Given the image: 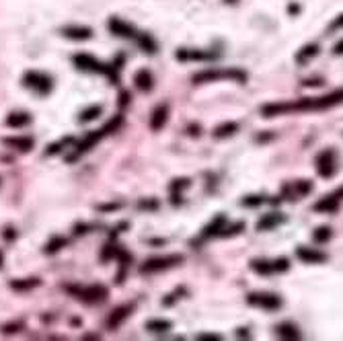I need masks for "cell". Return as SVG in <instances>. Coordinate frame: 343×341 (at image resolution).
I'll list each match as a JSON object with an SVG mask.
<instances>
[{"label":"cell","mask_w":343,"mask_h":341,"mask_svg":"<svg viewBox=\"0 0 343 341\" xmlns=\"http://www.w3.org/2000/svg\"><path fill=\"white\" fill-rule=\"evenodd\" d=\"M339 103H343V88H337L333 93L316 97V99H300V101H294V103H271V105H265L261 111L265 117H273L290 111H323Z\"/></svg>","instance_id":"6da1fadb"},{"label":"cell","mask_w":343,"mask_h":341,"mask_svg":"<svg viewBox=\"0 0 343 341\" xmlns=\"http://www.w3.org/2000/svg\"><path fill=\"white\" fill-rule=\"evenodd\" d=\"M66 292L72 294L76 300H83L86 304H101L109 296V290L101 284H90V286H66Z\"/></svg>","instance_id":"7a4b0ae2"},{"label":"cell","mask_w":343,"mask_h":341,"mask_svg":"<svg viewBox=\"0 0 343 341\" xmlns=\"http://www.w3.org/2000/svg\"><path fill=\"white\" fill-rule=\"evenodd\" d=\"M220 78H232V81H238V83H245L247 81V74L238 68H230V70H218V68H210V70H203V72H198L193 74V85H205V83H214V81H220Z\"/></svg>","instance_id":"3957f363"},{"label":"cell","mask_w":343,"mask_h":341,"mask_svg":"<svg viewBox=\"0 0 343 341\" xmlns=\"http://www.w3.org/2000/svg\"><path fill=\"white\" fill-rule=\"evenodd\" d=\"M23 85H25V88L35 90L37 95H50L54 88V78L39 70H27L23 74Z\"/></svg>","instance_id":"277c9868"},{"label":"cell","mask_w":343,"mask_h":341,"mask_svg":"<svg viewBox=\"0 0 343 341\" xmlns=\"http://www.w3.org/2000/svg\"><path fill=\"white\" fill-rule=\"evenodd\" d=\"M183 263V255H163V257H150L144 261V265L140 267L142 274H158Z\"/></svg>","instance_id":"5b68a950"},{"label":"cell","mask_w":343,"mask_h":341,"mask_svg":"<svg viewBox=\"0 0 343 341\" xmlns=\"http://www.w3.org/2000/svg\"><path fill=\"white\" fill-rule=\"evenodd\" d=\"M72 64L83 72H90V74H109V66H105L103 62H99L97 58H93L90 54H76L72 58Z\"/></svg>","instance_id":"8992f818"},{"label":"cell","mask_w":343,"mask_h":341,"mask_svg":"<svg viewBox=\"0 0 343 341\" xmlns=\"http://www.w3.org/2000/svg\"><path fill=\"white\" fill-rule=\"evenodd\" d=\"M316 170L323 179H331L337 173V154L333 148H327L316 156Z\"/></svg>","instance_id":"52a82bcc"},{"label":"cell","mask_w":343,"mask_h":341,"mask_svg":"<svg viewBox=\"0 0 343 341\" xmlns=\"http://www.w3.org/2000/svg\"><path fill=\"white\" fill-rule=\"evenodd\" d=\"M249 304L257 306V309H263V311H278L282 309V298L278 294H271V292H253L249 294Z\"/></svg>","instance_id":"ba28073f"},{"label":"cell","mask_w":343,"mask_h":341,"mask_svg":"<svg viewBox=\"0 0 343 341\" xmlns=\"http://www.w3.org/2000/svg\"><path fill=\"white\" fill-rule=\"evenodd\" d=\"M103 136H105V132L103 130H97V132H88L85 138L81 140V142H76V146H74V152L70 154V156H66V161L68 163H74L78 156H83V154H86L90 148H93V146L103 138Z\"/></svg>","instance_id":"9c48e42d"},{"label":"cell","mask_w":343,"mask_h":341,"mask_svg":"<svg viewBox=\"0 0 343 341\" xmlns=\"http://www.w3.org/2000/svg\"><path fill=\"white\" fill-rule=\"evenodd\" d=\"M341 199H343V187H339L335 193H331V196H325L323 199H318L314 203V210L316 212H327V214L337 212L339 206H341Z\"/></svg>","instance_id":"30bf717a"},{"label":"cell","mask_w":343,"mask_h":341,"mask_svg":"<svg viewBox=\"0 0 343 341\" xmlns=\"http://www.w3.org/2000/svg\"><path fill=\"white\" fill-rule=\"evenodd\" d=\"M109 31L113 33V35L117 37H123V39H130V37H136L138 33H136V29L130 25V23H125L123 19H117V17H111L109 23H107Z\"/></svg>","instance_id":"8fae6325"},{"label":"cell","mask_w":343,"mask_h":341,"mask_svg":"<svg viewBox=\"0 0 343 341\" xmlns=\"http://www.w3.org/2000/svg\"><path fill=\"white\" fill-rule=\"evenodd\" d=\"M60 33L66 39H72V41H86L93 37V29L85 27V25H66V27H62Z\"/></svg>","instance_id":"7c38bea8"},{"label":"cell","mask_w":343,"mask_h":341,"mask_svg":"<svg viewBox=\"0 0 343 341\" xmlns=\"http://www.w3.org/2000/svg\"><path fill=\"white\" fill-rule=\"evenodd\" d=\"M134 309H136L134 302L132 304H121V306H117V309H113V313L109 314V319H107V327L109 329H117L134 313Z\"/></svg>","instance_id":"4fadbf2b"},{"label":"cell","mask_w":343,"mask_h":341,"mask_svg":"<svg viewBox=\"0 0 343 341\" xmlns=\"http://www.w3.org/2000/svg\"><path fill=\"white\" fill-rule=\"evenodd\" d=\"M296 257L304 263H311V265H318V263H325L327 261V255L318 249H308V247H298L296 249Z\"/></svg>","instance_id":"5bb4252c"},{"label":"cell","mask_w":343,"mask_h":341,"mask_svg":"<svg viewBox=\"0 0 343 341\" xmlns=\"http://www.w3.org/2000/svg\"><path fill=\"white\" fill-rule=\"evenodd\" d=\"M134 85L138 90H142V93H150V90L154 88V76L150 70H146V68H140L138 72L134 74Z\"/></svg>","instance_id":"9a60e30c"},{"label":"cell","mask_w":343,"mask_h":341,"mask_svg":"<svg viewBox=\"0 0 343 341\" xmlns=\"http://www.w3.org/2000/svg\"><path fill=\"white\" fill-rule=\"evenodd\" d=\"M2 142L6 146H10V148H15L19 152H29L33 148V138H29V136H8V138H2Z\"/></svg>","instance_id":"2e32d148"},{"label":"cell","mask_w":343,"mask_h":341,"mask_svg":"<svg viewBox=\"0 0 343 341\" xmlns=\"http://www.w3.org/2000/svg\"><path fill=\"white\" fill-rule=\"evenodd\" d=\"M167 119H169V105L167 103H161V105L152 111V115H150V130L152 132L163 130Z\"/></svg>","instance_id":"e0dca14e"},{"label":"cell","mask_w":343,"mask_h":341,"mask_svg":"<svg viewBox=\"0 0 343 341\" xmlns=\"http://www.w3.org/2000/svg\"><path fill=\"white\" fill-rule=\"evenodd\" d=\"M218 54H212V52H200V50H179L175 54V58L181 60V62H187V60H214Z\"/></svg>","instance_id":"ac0fdd59"},{"label":"cell","mask_w":343,"mask_h":341,"mask_svg":"<svg viewBox=\"0 0 343 341\" xmlns=\"http://www.w3.org/2000/svg\"><path fill=\"white\" fill-rule=\"evenodd\" d=\"M31 121H33L31 113L13 111V113H8V117H6V126H8V128H27Z\"/></svg>","instance_id":"d6986e66"},{"label":"cell","mask_w":343,"mask_h":341,"mask_svg":"<svg viewBox=\"0 0 343 341\" xmlns=\"http://www.w3.org/2000/svg\"><path fill=\"white\" fill-rule=\"evenodd\" d=\"M286 218L282 214H276V212H271V214H265V216H261V220L257 222V230H271V228H276L278 224H282Z\"/></svg>","instance_id":"ffe728a7"},{"label":"cell","mask_w":343,"mask_h":341,"mask_svg":"<svg viewBox=\"0 0 343 341\" xmlns=\"http://www.w3.org/2000/svg\"><path fill=\"white\" fill-rule=\"evenodd\" d=\"M226 226V218L220 214V216H216L214 218V222H210L208 226L203 228V232H201V238H210V236H218L220 232H222V228Z\"/></svg>","instance_id":"44dd1931"},{"label":"cell","mask_w":343,"mask_h":341,"mask_svg":"<svg viewBox=\"0 0 343 341\" xmlns=\"http://www.w3.org/2000/svg\"><path fill=\"white\" fill-rule=\"evenodd\" d=\"M276 335L282 337V339H300V331H298V327H296L294 323H280L276 327Z\"/></svg>","instance_id":"7402d4cb"},{"label":"cell","mask_w":343,"mask_h":341,"mask_svg":"<svg viewBox=\"0 0 343 341\" xmlns=\"http://www.w3.org/2000/svg\"><path fill=\"white\" fill-rule=\"evenodd\" d=\"M66 245H68L66 236H62V234H56V236H52V238H50L48 243H45V247H43V253H45V255H56V253H60Z\"/></svg>","instance_id":"603a6c76"},{"label":"cell","mask_w":343,"mask_h":341,"mask_svg":"<svg viewBox=\"0 0 343 341\" xmlns=\"http://www.w3.org/2000/svg\"><path fill=\"white\" fill-rule=\"evenodd\" d=\"M39 284H41L39 278H25V280H13L10 282V288L15 292H29L33 288H37Z\"/></svg>","instance_id":"cb8c5ba5"},{"label":"cell","mask_w":343,"mask_h":341,"mask_svg":"<svg viewBox=\"0 0 343 341\" xmlns=\"http://www.w3.org/2000/svg\"><path fill=\"white\" fill-rule=\"evenodd\" d=\"M146 329H148L150 333L161 335V333H169L171 329H173V323H171V321H165V319H152V321L146 323Z\"/></svg>","instance_id":"d4e9b609"},{"label":"cell","mask_w":343,"mask_h":341,"mask_svg":"<svg viewBox=\"0 0 343 341\" xmlns=\"http://www.w3.org/2000/svg\"><path fill=\"white\" fill-rule=\"evenodd\" d=\"M236 132H238V123L236 121H224V123H220V126L214 130V136H216V138H228V136H234Z\"/></svg>","instance_id":"484cf974"},{"label":"cell","mask_w":343,"mask_h":341,"mask_svg":"<svg viewBox=\"0 0 343 341\" xmlns=\"http://www.w3.org/2000/svg\"><path fill=\"white\" fill-rule=\"evenodd\" d=\"M101 113H103V105H90V107H86V109H83L81 113H78V121H81V123H88V121L97 119Z\"/></svg>","instance_id":"4316f807"},{"label":"cell","mask_w":343,"mask_h":341,"mask_svg":"<svg viewBox=\"0 0 343 341\" xmlns=\"http://www.w3.org/2000/svg\"><path fill=\"white\" fill-rule=\"evenodd\" d=\"M251 269L257 271L261 276H269V274H273V263L271 261H265V259H253L251 261Z\"/></svg>","instance_id":"83f0119b"},{"label":"cell","mask_w":343,"mask_h":341,"mask_svg":"<svg viewBox=\"0 0 343 341\" xmlns=\"http://www.w3.org/2000/svg\"><path fill=\"white\" fill-rule=\"evenodd\" d=\"M72 142H74V138H72V136H66V138H62V140H58V142L50 144L48 148H45V154H48V156H54V154H58V152L66 150V146H70Z\"/></svg>","instance_id":"f1b7e54d"},{"label":"cell","mask_w":343,"mask_h":341,"mask_svg":"<svg viewBox=\"0 0 343 341\" xmlns=\"http://www.w3.org/2000/svg\"><path fill=\"white\" fill-rule=\"evenodd\" d=\"M136 39H138V45H140V48H142L146 54H156L158 45H156V41H154L150 35L142 33V35H136Z\"/></svg>","instance_id":"f546056e"},{"label":"cell","mask_w":343,"mask_h":341,"mask_svg":"<svg viewBox=\"0 0 343 341\" xmlns=\"http://www.w3.org/2000/svg\"><path fill=\"white\" fill-rule=\"evenodd\" d=\"M318 54V45L316 43H311V45H304V48L298 52V56H296V60H298L300 64H306L311 58H314V56Z\"/></svg>","instance_id":"4dcf8cb0"},{"label":"cell","mask_w":343,"mask_h":341,"mask_svg":"<svg viewBox=\"0 0 343 341\" xmlns=\"http://www.w3.org/2000/svg\"><path fill=\"white\" fill-rule=\"evenodd\" d=\"M119 253H121V247H117L115 243H109V245H105L103 247V251H101V261H111V259H117L119 257Z\"/></svg>","instance_id":"1f68e13d"},{"label":"cell","mask_w":343,"mask_h":341,"mask_svg":"<svg viewBox=\"0 0 343 341\" xmlns=\"http://www.w3.org/2000/svg\"><path fill=\"white\" fill-rule=\"evenodd\" d=\"M331 236H333V234H331L329 226H318V228L314 230V234H313V238H314L316 243H327Z\"/></svg>","instance_id":"d6a6232c"},{"label":"cell","mask_w":343,"mask_h":341,"mask_svg":"<svg viewBox=\"0 0 343 341\" xmlns=\"http://www.w3.org/2000/svg\"><path fill=\"white\" fill-rule=\"evenodd\" d=\"M245 228V224L243 222H236V224H232V226H224V228H222V232L218 234L220 238H226V236H234V234H238V232H241Z\"/></svg>","instance_id":"836d02e7"},{"label":"cell","mask_w":343,"mask_h":341,"mask_svg":"<svg viewBox=\"0 0 343 341\" xmlns=\"http://www.w3.org/2000/svg\"><path fill=\"white\" fill-rule=\"evenodd\" d=\"M189 185H191V181H189L187 177H181V179H175L173 183H171V193H173V196H175V193H181L183 189H187Z\"/></svg>","instance_id":"e575fe53"},{"label":"cell","mask_w":343,"mask_h":341,"mask_svg":"<svg viewBox=\"0 0 343 341\" xmlns=\"http://www.w3.org/2000/svg\"><path fill=\"white\" fill-rule=\"evenodd\" d=\"M271 263H273V274H276V271H278V274H282V271H288V269H290V261L286 259V257L273 259Z\"/></svg>","instance_id":"d590c367"},{"label":"cell","mask_w":343,"mask_h":341,"mask_svg":"<svg viewBox=\"0 0 343 341\" xmlns=\"http://www.w3.org/2000/svg\"><path fill=\"white\" fill-rule=\"evenodd\" d=\"M265 201L261 196H249V198H245L243 199V206H247V208H257V206H261V203Z\"/></svg>","instance_id":"8d00e7d4"},{"label":"cell","mask_w":343,"mask_h":341,"mask_svg":"<svg viewBox=\"0 0 343 341\" xmlns=\"http://www.w3.org/2000/svg\"><path fill=\"white\" fill-rule=\"evenodd\" d=\"M121 121H123V117H121V115H117L115 119H111V121L107 123V126L103 128V132H105V134H109V132H115V130L121 126Z\"/></svg>","instance_id":"74e56055"},{"label":"cell","mask_w":343,"mask_h":341,"mask_svg":"<svg viewBox=\"0 0 343 341\" xmlns=\"http://www.w3.org/2000/svg\"><path fill=\"white\" fill-rule=\"evenodd\" d=\"M138 208H140V210H156V208H158V201H156V199H142V201L138 203Z\"/></svg>","instance_id":"f35d334b"},{"label":"cell","mask_w":343,"mask_h":341,"mask_svg":"<svg viewBox=\"0 0 343 341\" xmlns=\"http://www.w3.org/2000/svg\"><path fill=\"white\" fill-rule=\"evenodd\" d=\"M2 238H4L6 243L15 241V238H17V230L13 228V226H6V228H4V232H2Z\"/></svg>","instance_id":"ab89813d"},{"label":"cell","mask_w":343,"mask_h":341,"mask_svg":"<svg viewBox=\"0 0 343 341\" xmlns=\"http://www.w3.org/2000/svg\"><path fill=\"white\" fill-rule=\"evenodd\" d=\"M21 327H23L21 323H10V325H4V327H2V333H4V335H10V333H17V331H19Z\"/></svg>","instance_id":"60d3db41"},{"label":"cell","mask_w":343,"mask_h":341,"mask_svg":"<svg viewBox=\"0 0 343 341\" xmlns=\"http://www.w3.org/2000/svg\"><path fill=\"white\" fill-rule=\"evenodd\" d=\"M93 226H88V224H85V222H81V224H76L74 226V234H86Z\"/></svg>","instance_id":"b9f144b4"},{"label":"cell","mask_w":343,"mask_h":341,"mask_svg":"<svg viewBox=\"0 0 343 341\" xmlns=\"http://www.w3.org/2000/svg\"><path fill=\"white\" fill-rule=\"evenodd\" d=\"M121 208V203H105V206H99V210L103 212H109V210H119Z\"/></svg>","instance_id":"7bdbcfd3"},{"label":"cell","mask_w":343,"mask_h":341,"mask_svg":"<svg viewBox=\"0 0 343 341\" xmlns=\"http://www.w3.org/2000/svg\"><path fill=\"white\" fill-rule=\"evenodd\" d=\"M198 339H222V335H216V333H201V335H198Z\"/></svg>","instance_id":"ee69618b"},{"label":"cell","mask_w":343,"mask_h":341,"mask_svg":"<svg viewBox=\"0 0 343 341\" xmlns=\"http://www.w3.org/2000/svg\"><path fill=\"white\" fill-rule=\"evenodd\" d=\"M119 99H121V101H119V103H121V105H125V103H128V101H130L132 97H130L128 93H121V97H119Z\"/></svg>","instance_id":"f6af8a7d"},{"label":"cell","mask_w":343,"mask_h":341,"mask_svg":"<svg viewBox=\"0 0 343 341\" xmlns=\"http://www.w3.org/2000/svg\"><path fill=\"white\" fill-rule=\"evenodd\" d=\"M238 337H249V333H247V329H238Z\"/></svg>","instance_id":"bcb514c9"},{"label":"cell","mask_w":343,"mask_h":341,"mask_svg":"<svg viewBox=\"0 0 343 341\" xmlns=\"http://www.w3.org/2000/svg\"><path fill=\"white\" fill-rule=\"evenodd\" d=\"M335 52H337V54H343V43H339V45H337Z\"/></svg>","instance_id":"7dc6e473"},{"label":"cell","mask_w":343,"mask_h":341,"mask_svg":"<svg viewBox=\"0 0 343 341\" xmlns=\"http://www.w3.org/2000/svg\"><path fill=\"white\" fill-rule=\"evenodd\" d=\"M2 263H4V255L0 253V267H2Z\"/></svg>","instance_id":"c3c4849f"},{"label":"cell","mask_w":343,"mask_h":341,"mask_svg":"<svg viewBox=\"0 0 343 341\" xmlns=\"http://www.w3.org/2000/svg\"><path fill=\"white\" fill-rule=\"evenodd\" d=\"M0 183H2V179H0Z\"/></svg>","instance_id":"681fc988"}]
</instances>
